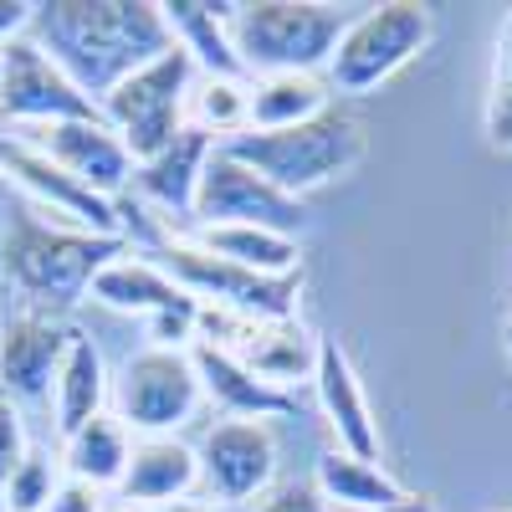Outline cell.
<instances>
[{
  "mask_svg": "<svg viewBox=\"0 0 512 512\" xmlns=\"http://www.w3.org/2000/svg\"><path fill=\"white\" fill-rule=\"evenodd\" d=\"M31 31L36 47L93 103H103L118 82L175 47L164 6L154 0H52V6H36Z\"/></svg>",
  "mask_w": 512,
  "mask_h": 512,
  "instance_id": "cell-1",
  "label": "cell"
},
{
  "mask_svg": "<svg viewBox=\"0 0 512 512\" xmlns=\"http://www.w3.org/2000/svg\"><path fill=\"white\" fill-rule=\"evenodd\" d=\"M113 256H123V241L72 231L62 221H41L31 210H16L6 241H0V267L41 313L77 308Z\"/></svg>",
  "mask_w": 512,
  "mask_h": 512,
  "instance_id": "cell-2",
  "label": "cell"
},
{
  "mask_svg": "<svg viewBox=\"0 0 512 512\" xmlns=\"http://www.w3.org/2000/svg\"><path fill=\"white\" fill-rule=\"evenodd\" d=\"M221 154H231L236 164L256 169L267 185H277L282 195L303 200L323 185H333L338 175H349V169L364 159L369 139H364V123L344 108H328L308 123L297 128H272V134H262V128H246V134L216 144Z\"/></svg>",
  "mask_w": 512,
  "mask_h": 512,
  "instance_id": "cell-3",
  "label": "cell"
},
{
  "mask_svg": "<svg viewBox=\"0 0 512 512\" xmlns=\"http://www.w3.org/2000/svg\"><path fill=\"white\" fill-rule=\"evenodd\" d=\"M349 21L354 16L323 0H251V6H231V41L251 82L282 72L318 77L328 72Z\"/></svg>",
  "mask_w": 512,
  "mask_h": 512,
  "instance_id": "cell-4",
  "label": "cell"
},
{
  "mask_svg": "<svg viewBox=\"0 0 512 512\" xmlns=\"http://www.w3.org/2000/svg\"><path fill=\"white\" fill-rule=\"evenodd\" d=\"M436 36L431 6L415 0H390V6H369L349 21V31L338 36L333 62L323 72L328 93L338 98H369L390 82L400 67H410Z\"/></svg>",
  "mask_w": 512,
  "mask_h": 512,
  "instance_id": "cell-5",
  "label": "cell"
},
{
  "mask_svg": "<svg viewBox=\"0 0 512 512\" xmlns=\"http://www.w3.org/2000/svg\"><path fill=\"white\" fill-rule=\"evenodd\" d=\"M190 93H195V62L180 47H169L159 62L118 82L98 108L103 123L123 139V149L134 154V164H144L190 128Z\"/></svg>",
  "mask_w": 512,
  "mask_h": 512,
  "instance_id": "cell-6",
  "label": "cell"
},
{
  "mask_svg": "<svg viewBox=\"0 0 512 512\" xmlns=\"http://www.w3.org/2000/svg\"><path fill=\"white\" fill-rule=\"evenodd\" d=\"M159 267L175 277L195 303L231 308L241 318H262V323H287L297 313V292H303V272L262 277V272H246L236 262H221V256L200 251L195 241H164Z\"/></svg>",
  "mask_w": 512,
  "mask_h": 512,
  "instance_id": "cell-7",
  "label": "cell"
},
{
  "mask_svg": "<svg viewBox=\"0 0 512 512\" xmlns=\"http://www.w3.org/2000/svg\"><path fill=\"white\" fill-rule=\"evenodd\" d=\"M113 400L128 436H175L185 420H195L205 390L190 349H144L118 369Z\"/></svg>",
  "mask_w": 512,
  "mask_h": 512,
  "instance_id": "cell-8",
  "label": "cell"
},
{
  "mask_svg": "<svg viewBox=\"0 0 512 512\" xmlns=\"http://www.w3.org/2000/svg\"><path fill=\"white\" fill-rule=\"evenodd\" d=\"M0 113L26 123V128L103 118V108L82 93L31 36H11L6 47H0Z\"/></svg>",
  "mask_w": 512,
  "mask_h": 512,
  "instance_id": "cell-9",
  "label": "cell"
},
{
  "mask_svg": "<svg viewBox=\"0 0 512 512\" xmlns=\"http://www.w3.org/2000/svg\"><path fill=\"white\" fill-rule=\"evenodd\" d=\"M0 175H6L16 190H26L52 221L88 231V236H113L123 231V210L113 200H103L98 190L77 185L67 169H57L36 144H26L21 134H0Z\"/></svg>",
  "mask_w": 512,
  "mask_h": 512,
  "instance_id": "cell-10",
  "label": "cell"
},
{
  "mask_svg": "<svg viewBox=\"0 0 512 512\" xmlns=\"http://www.w3.org/2000/svg\"><path fill=\"white\" fill-rule=\"evenodd\" d=\"M195 216H200V226H262V231L297 236L308 210H303V200L282 195L277 185H267L256 175V169H246V164H236L231 154L216 149L205 159Z\"/></svg>",
  "mask_w": 512,
  "mask_h": 512,
  "instance_id": "cell-11",
  "label": "cell"
},
{
  "mask_svg": "<svg viewBox=\"0 0 512 512\" xmlns=\"http://www.w3.org/2000/svg\"><path fill=\"white\" fill-rule=\"evenodd\" d=\"M200 456V487L210 502L226 507H251L256 497L272 492L277 477V441L267 420H221L210 425L205 441L195 446Z\"/></svg>",
  "mask_w": 512,
  "mask_h": 512,
  "instance_id": "cell-12",
  "label": "cell"
},
{
  "mask_svg": "<svg viewBox=\"0 0 512 512\" xmlns=\"http://www.w3.org/2000/svg\"><path fill=\"white\" fill-rule=\"evenodd\" d=\"M72 344V323L62 313H21L0 328V395L11 405H47L57 390V369Z\"/></svg>",
  "mask_w": 512,
  "mask_h": 512,
  "instance_id": "cell-13",
  "label": "cell"
},
{
  "mask_svg": "<svg viewBox=\"0 0 512 512\" xmlns=\"http://www.w3.org/2000/svg\"><path fill=\"white\" fill-rule=\"evenodd\" d=\"M26 144H36L41 154H47L57 169H67V175L77 185L98 190L103 200H113L123 185H134V154L123 149V139L113 134V128L103 118H82V123H52V128H31V134H21Z\"/></svg>",
  "mask_w": 512,
  "mask_h": 512,
  "instance_id": "cell-14",
  "label": "cell"
},
{
  "mask_svg": "<svg viewBox=\"0 0 512 512\" xmlns=\"http://www.w3.org/2000/svg\"><path fill=\"white\" fill-rule=\"evenodd\" d=\"M313 395H318V410L328 420L338 451L379 461V425H374V410L364 400V384H359V374H354V364H349V354H344L338 338H318Z\"/></svg>",
  "mask_w": 512,
  "mask_h": 512,
  "instance_id": "cell-15",
  "label": "cell"
},
{
  "mask_svg": "<svg viewBox=\"0 0 512 512\" xmlns=\"http://www.w3.org/2000/svg\"><path fill=\"white\" fill-rule=\"evenodd\" d=\"M200 487V456L180 436H139L128 451V472L118 482L123 507H180Z\"/></svg>",
  "mask_w": 512,
  "mask_h": 512,
  "instance_id": "cell-16",
  "label": "cell"
},
{
  "mask_svg": "<svg viewBox=\"0 0 512 512\" xmlns=\"http://www.w3.org/2000/svg\"><path fill=\"white\" fill-rule=\"evenodd\" d=\"M190 364L200 374V390L226 410V420H277V415L303 410L297 390H277V384L256 379L241 359L210 349V344H190Z\"/></svg>",
  "mask_w": 512,
  "mask_h": 512,
  "instance_id": "cell-17",
  "label": "cell"
},
{
  "mask_svg": "<svg viewBox=\"0 0 512 512\" xmlns=\"http://www.w3.org/2000/svg\"><path fill=\"white\" fill-rule=\"evenodd\" d=\"M210 154H216V139L200 134V128L190 123L169 149L134 164V190L144 200H154L164 216H195V195H200V175H205Z\"/></svg>",
  "mask_w": 512,
  "mask_h": 512,
  "instance_id": "cell-18",
  "label": "cell"
},
{
  "mask_svg": "<svg viewBox=\"0 0 512 512\" xmlns=\"http://www.w3.org/2000/svg\"><path fill=\"white\" fill-rule=\"evenodd\" d=\"M164 21H169L175 47L195 62V72L231 77V82L246 77L236 41H231V6H216V0H164Z\"/></svg>",
  "mask_w": 512,
  "mask_h": 512,
  "instance_id": "cell-19",
  "label": "cell"
},
{
  "mask_svg": "<svg viewBox=\"0 0 512 512\" xmlns=\"http://www.w3.org/2000/svg\"><path fill=\"white\" fill-rule=\"evenodd\" d=\"M93 297L113 313H144V318H159L169 308H185L195 297L169 277L159 262H144V256H113V262L93 277Z\"/></svg>",
  "mask_w": 512,
  "mask_h": 512,
  "instance_id": "cell-20",
  "label": "cell"
},
{
  "mask_svg": "<svg viewBox=\"0 0 512 512\" xmlns=\"http://www.w3.org/2000/svg\"><path fill=\"white\" fill-rule=\"evenodd\" d=\"M108 390H113V384H108L103 349H98L82 328H72V344H67V359H62V369H57V390H52L57 431L72 436V431H82L93 415H103Z\"/></svg>",
  "mask_w": 512,
  "mask_h": 512,
  "instance_id": "cell-21",
  "label": "cell"
},
{
  "mask_svg": "<svg viewBox=\"0 0 512 512\" xmlns=\"http://www.w3.org/2000/svg\"><path fill=\"white\" fill-rule=\"evenodd\" d=\"M313 487L328 507H349V512H390L405 487L384 472L379 461H364V456H349V451H323L318 456V472H313Z\"/></svg>",
  "mask_w": 512,
  "mask_h": 512,
  "instance_id": "cell-22",
  "label": "cell"
},
{
  "mask_svg": "<svg viewBox=\"0 0 512 512\" xmlns=\"http://www.w3.org/2000/svg\"><path fill=\"white\" fill-rule=\"evenodd\" d=\"M128 451H134V436H128V425L118 415H93L82 431L62 436V466L67 477L88 482V487H118L123 472H128Z\"/></svg>",
  "mask_w": 512,
  "mask_h": 512,
  "instance_id": "cell-23",
  "label": "cell"
},
{
  "mask_svg": "<svg viewBox=\"0 0 512 512\" xmlns=\"http://www.w3.org/2000/svg\"><path fill=\"white\" fill-rule=\"evenodd\" d=\"M195 246L210 251V256H221V262L246 267V272H262V277L303 272V262H297V236L262 231V226H200Z\"/></svg>",
  "mask_w": 512,
  "mask_h": 512,
  "instance_id": "cell-24",
  "label": "cell"
},
{
  "mask_svg": "<svg viewBox=\"0 0 512 512\" xmlns=\"http://www.w3.org/2000/svg\"><path fill=\"white\" fill-rule=\"evenodd\" d=\"M251 93V128H297L318 113H328V82L323 77H303V72H282V77H256L246 82Z\"/></svg>",
  "mask_w": 512,
  "mask_h": 512,
  "instance_id": "cell-25",
  "label": "cell"
},
{
  "mask_svg": "<svg viewBox=\"0 0 512 512\" xmlns=\"http://www.w3.org/2000/svg\"><path fill=\"white\" fill-rule=\"evenodd\" d=\"M190 123L200 128V134H210L216 144L246 134V128H251V93H246V82L200 77L195 93H190Z\"/></svg>",
  "mask_w": 512,
  "mask_h": 512,
  "instance_id": "cell-26",
  "label": "cell"
},
{
  "mask_svg": "<svg viewBox=\"0 0 512 512\" xmlns=\"http://www.w3.org/2000/svg\"><path fill=\"white\" fill-rule=\"evenodd\" d=\"M487 139L497 149H512V16L502 21L497 52H492V82H487Z\"/></svg>",
  "mask_w": 512,
  "mask_h": 512,
  "instance_id": "cell-27",
  "label": "cell"
},
{
  "mask_svg": "<svg viewBox=\"0 0 512 512\" xmlns=\"http://www.w3.org/2000/svg\"><path fill=\"white\" fill-rule=\"evenodd\" d=\"M57 497V472L41 451H26V461L16 466V477L0 492V512H47Z\"/></svg>",
  "mask_w": 512,
  "mask_h": 512,
  "instance_id": "cell-28",
  "label": "cell"
},
{
  "mask_svg": "<svg viewBox=\"0 0 512 512\" xmlns=\"http://www.w3.org/2000/svg\"><path fill=\"white\" fill-rule=\"evenodd\" d=\"M26 425H21V410L0 395V492H6V482L16 477V466L26 461Z\"/></svg>",
  "mask_w": 512,
  "mask_h": 512,
  "instance_id": "cell-29",
  "label": "cell"
},
{
  "mask_svg": "<svg viewBox=\"0 0 512 512\" xmlns=\"http://www.w3.org/2000/svg\"><path fill=\"white\" fill-rule=\"evenodd\" d=\"M246 512H333V507L318 497L313 482H282V487H272L267 497H256Z\"/></svg>",
  "mask_w": 512,
  "mask_h": 512,
  "instance_id": "cell-30",
  "label": "cell"
},
{
  "mask_svg": "<svg viewBox=\"0 0 512 512\" xmlns=\"http://www.w3.org/2000/svg\"><path fill=\"white\" fill-rule=\"evenodd\" d=\"M47 512H103V492L88 487V482H77V477H62Z\"/></svg>",
  "mask_w": 512,
  "mask_h": 512,
  "instance_id": "cell-31",
  "label": "cell"
},
{
  "mask_svg": "<svg viewBox=\"0 0 512 512\" xmlns=\"http://www.w3.org/2000/svg\"><path fill=\"white\" fill-rule=\"evenodd\" d=\"M36 6H26V0H0V47H6L11 36H21L31 26Z\"/></svg>",
  "mask_w": 512,
  "mask_h": 512,
  "instance_id": "cell-32",
  "label": "cell"
},
{
  "mask_svg": "<svg viewBox=\"0 0 512 512\" xmlns=\"http://www.w3.org/2000/svg\"><path fill=\"white\" fill-rule=\"evenodd\" d=\"M390 512H436V497H425V492H405Z\"/></svg>",
  "mask_w": 512,
  "mask_h": 512,
  "instance_id": "cell-33",
  "label": "cell"
},
{
  "mask_svg": "<svg viewBox=\"0 0 512 512\" xmlns=\"http://www.w3.org/2000/svg\"><path fill=\"white\" fill-rule=\"evenodd\" d=\"M502 344H507V354H512V318H507V328H502Z\"/></svg>",
  "mask_w": 512,
  "mask_h": 512,
  "instance_id": "cell-34",
  "label": "cell"
},
{
  "mask_svg": "<svg viewBox=\"0 0 512 512\" xmlns=\"http://www.w3.org/2000/svg\"><path fill=\"white\" fill-rule=\"evenodd\" d=\"M169 512H210V507H190V502H180V507H169Z\"/></svg>",
  "mask_w": 512,
  "mask_h": 512,
  "instance_id": "cell-35",
  "label": "cell"
},
{
  "mask_svg": "<svg viewBox=\"0 0 512 512\" xmlns=\"http://www.w3.org/2000/svg\"><path fill=\"white\" fill-rule=\"evenodd\" d=\"M123 512H149V507H123Z\"/></svg>",
  "mask_w": 512,
  "mask_h": 512,
  "instance_id": "cell-36",
  "label": "cell"
}]
</instances>
